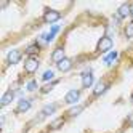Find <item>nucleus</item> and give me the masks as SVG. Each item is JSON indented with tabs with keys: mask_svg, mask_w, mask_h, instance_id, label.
Masks as SVG:
<instances>
[{
	"mask_svg": "<svg viewBox=\"0 0 133 133\" xmlns=\"http://www.w3.org/2000/svg\"><path fill=\"white\" fill-rule=\"evenodd\" d=\"M111 48H112V39H111L109 35L101 37L99 42H98V45H96V50H98L99 53H106V51H109Z\"/></svg>",
	"mask_w": 133,
	"mask_h": 133,
	"instance_id": "nucleus-1",
	"label": "nucleus"
},
{
	"mask_svg": "<svg viewBox=\"0 0 133 133\" xmlns=\"http://www.w3.org/2000/svg\"><path fill=\"white\" fill-rule=\"evenodd\" d=\"M61 18V15H59V11H56V10H51V8H45V13H43V21L45 23H48V24H51V23H56Z\"/></svg>",
	"mask_w": 133,
	"mask_h": 133,
	"instance_id": "nucleus-2",
	"label": "nucleus"
},
{
	"mask_svg": "<svg viewBox=\"0 0 133 133\" xmlns=\"http://www.w3.org/2000/svg\"><path fill=\"white\" fill-rule=\"evenodd\" d=\"M37 69H39V59H37L35 56H29L24 63V71L29 72V74H34Z\"/></svg>",
	"mask_w": 133,
	"mask_h": 133,
	"instance_id": "nucleus-3",
	"label": "nucleus"
},
{
	"mask_svg": "<svg viewBox=\"0 0 133 133\" xmlns=\"http://www.w3.org/2000/svg\"><path fill=\"white\" fill-rule=\"evenodd\" d=\"M79 98H80V90H69L64 96V101L68 104H74L79 101Z\"/></svg>",
	"mask_w": 133,
	"mask_h": 133,
	"instance_id": "nucleus-4",
	"label": "nucleus"
},
{
	"mask_svg": "<svg viewBox=\"0 0 133 133\" xmlns=\"http://www.w3.org/2000/svg\"><path fill=\"white\" fill-rule=\"evenodd\" d=\"M131 15V5L130 3H122L119 6V10H117V16H119V19H122V18H127Z\"/></svg>",
	"mask_w": 133,
	"mask_h": 133,
	"instance_id": "nucleus-5",
	"label": "nucleus"
},
{
	"mask_svg": "<svg viewBox=\"0 0 133 133\" xmlns=\"http://www.w3.org/2000/svg\"><path fill=\"white\" fill-rule=\"evenodd\" d=\"M93 85V72L91 71H87L82 74V87L83 88H90Z\"/></svg>",
	"mask_w": 133,
	"mask_h": 133,
	"instance_id": "nucleus-6",
	"label": "nucleus"
},
{
	"mask_svg": "<svg viewBox=\"0 0 133 133\" xmlns=\"http://www.w3.org/2000/svg\"><path fill=\"white\" fill-rule=\"evenodd\" d=\"M64 58H66V56H64V48H63V46H58V48H55V51L51 53V61L56 63V64L61 63Z\"/></svg>",
	"mask_w": 133,
	"mask_h": 133,
	"instance_id": "nucleus-7",
	"label": "nucleus"
},
{
	"mask_svg": "<svg viewBox=\"0 0 133 133\" xmlns=\"http://www.w3.org/2000/svg\"><path fill=\"white\" fill-rule=\"evenodd\" d=\"M19 59H21V51L19 50H11L10 53L6 55L8 64H16V63H19Z\"/></svg>",
	"mask_w": 133,
	"mask_h": 133,
	"instance_id": "nucleus-8",
	"label": "nucleus"
},
{
	"mask_svg": "<svg viewBox=\"0 0 133 133\" xmlns=\"http://www.w3.org/2000/svg\"><path fill=\"white\" fill-rule=\"evenodd\" d=\"M108 87H109V85L106 82H98L96 85H95V88H93V95H95V96H99V95H103L104 91L108 90Z\"/></svg>",
	"mask_w": 133,
	"mask_h": 133,
	"instance_id": "nucleus-9",
	"label": "nucleus"
},
{
	"mask_svg": "<svg viewBox=\"0 0 133 133\" xmlns=\"http://www.w3.org/2000/svg\"><path fill=\"white\" fill-rule=\"evenodd\" d=\"M31 109V101L29 99H19V103H18V108H16V112L21 114V112H26Z\"/></svg>",
	"mask_w": 133,
	"mask_h": 133,
	"instance_id": "nucleus-10",
	"label": "nucleus"
},
{
	"mask_svg": "<svg viewBox=\"0 0 133 133\" xmlns=\"http://www.w3.org/2000/svg\"><path fill=\"white\" fill-rule=\"evenodd\" d=\"M13 99H15V91L13 90H8L3 96H2V101H0V104L2 106H8L10 103H13Z\"/></svg>",
	"mask_w": 133,
	"mask_h": 133,
	"instance_id": "nucleus-11",
	"label": "nucleus"
},
{
	"mask_svg": "<svg viewBox=\"0 0 133 133\" xmlns=\"http://www.w3.org/2000/svg\"><path fill=\"white\" fill-rule=\"evenodd\" d=\"M58 69H59L61 72H68V71H71V69H72V61H71L69 58H64L61 63H58Z\"/></svg>",
	"mask_w": 133,
	"mask_h": 133,
	"instance_id": "nucleus-12",
	"label": "nucleus"
},
{
	"mask_svg": "<svg viewBox=\"0 0 133 133\" xmlns=\"http://www.w3.org/2000/svg\"><path fill=\"white\" fill-rule=\"evenodd\" d=\"M55 111H56V104H46V106L42 109V112H40V117L51 116V114H55Z\"/></svg>",
	"mask_w": 133,
	"mask_h": 133,
	"instance_id": "nucleus-13",
	"label": "nucleus"
},
{
	"mask_svg": "<svg viewBox=\"0 0 133 133\" xmlns=\"http://www.w3.org/2000/svg\"><path fill=\"white\" fill-rule=\"evenodd\" d=\"M39 51H40V46H39V43H32V45H29V46L26 48V53L29 55V56L39 55Z\"/></svg>",
	"mask_w": 133,
	"mask_h": 133,
	"instance_id": "nucleus-14",
	"label": "nucleus"
},
{
	"mask_svg": "<svg viewBox=\"0 0 133 133\" xmlns=\"http://www.w3.org/2000/svg\"><path fill=\"white\" fill-rule=\"evenodd\" d=\"M82 111H83V106H74V108H71L68 112H66V116L68 117H75V116H79Z\"/></svg>",
	"mask_w": 133,
	"mask_h": 133,
	"instance_id": "nucleus-15",
	"label": "nucleus"
},
{
	"mask_svg": "<svg viewBox=\"0 0 133 133\" xmlns=\"http://www.w3.org/2000/svg\"><path fill=\"white\" fill-rule=\"evenodd\" d=\"M64 125V117H59V119H55L51 123H50V128L51 130H58Z\"/></svg>",
	"mask_w": 133,
	"mask_h": 133,
	"instance_id": "nucleus-16",
	"label": "nucleus"
},
{
	"mask_svg": "<svg viewBox=\"0 0 133 133\" xmlns=\"http://www.w3.org/2000/svg\"><path fill=\"white\" fill-rule=\"evenodd\" d=\"M58 83V80H53V82H50V83H46V85H43V87L40 88V91L43 93V95H46V93H50L53 88H55V85Z\"/></svg>",
	"mask_w": 133,
	"mask_h": 133,
	"instance_id": "nucleus-17",
	"label": "nucleus"
},
{
	"mask_svg": "<svg viewBox=\"0 0 133 133\" xmlns=\"http://www.w3.org/2000/svg\"><path fill=\"white\" fill-rule=\"evenodd\" d=\"M123 32H125V37H127V39H131V37H133V23L127 24V26H125V31H123Z\"/></svg>",
	"mask_w": 133,
	"mask_h": 133,
	"instance_id": "nucleus-18",
	"label": "nucleus"
},
{
	"mask_svg": "<svg viewBox=\"0 0 133 133\" xmlns=\"http://www.w3.org/2000/svg\"><path fill=\"white\" fill-rule=\"evenodd\" d=\"M116 58H117V51H112V53H109L106 58H104V63H106V64H111Z\"/></svg>",
	"mask_w": 133,
	"mask_h": 133,
	"instance_id": "nucleus-19",
	"label": "nucleus"
},
{
	"mask_svg": "<svg viewBox=\"0 0 133 133\" xmlns=\"http://www.w3.org/2000/svg\"><path fill=\"white\" fill-rule=\"evenodd\" d=\"M55 77V74H53V71H46L45 74H43V77H42V80H50V79H53Z\"/></svg>",
	"mask_w": 133,
	"mask_h": 133,
	"instance_id": "nucleus-20",
	"label": "nucleus"
},
{
	"mask_svg": "<svg viewBox=\"0 0 133 133\" xmlns=\"http://www.w3.org/2000/svg\"><path fill=\"white\" fill-rule=\"evenodd\" d=\"M37 88V83H35V80H31L29 83H27V90L29 91H32V90H35Z\"/></svg>",
	"mask_w": 133,
	"mask_h": 133,
	"instance_id": "nucleus-21",
	"label": "nucleus"
},
{
	"mask_svg": "<svg viewBox=\"0 0 133 133\" xmlns=\"http://www.w3.org/2000/svg\"><path fill=\"white\" fill-rule=\"evenodd\" d=\"M130 122H133V114H131V116H130Z\"/></svg>",
	"mask_w": 133,
	"mask_h": 133,
	"instance_id": "nucleus-22",
	"label": "nucleus"
},
{
	"mask_svg": "<svg viewBox=\"0 0 133 133\" xmlns=\"http://www.w3.org/2000/svg\"><path fill=\"white\" fill-rule=\"evenodd\" d=\"M131 16H133V5H131Z\"/></svg>",
	"mask_w": 133,
	"mask_h": 133,
	"instance_id": "nucleus-23",
	"label": "nucleus"
}]
</instances>
